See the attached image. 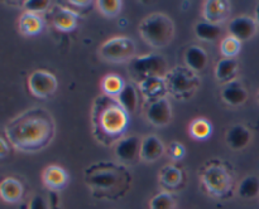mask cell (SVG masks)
I'll use <instances>...</instances> for the list:
<instances>
[{"instance_id": "16", "label": "cell", "mask_w": 259, "mask_h": 209, "mask_svg": "<svg viewBox=\"0 0 259 209\" xmlns=\"http://www.w3.org/2000/svg\"><path fill=\"white\" fill-rule=\"evenodd\" d=\"M138 87L141 91V95L149 102L164 97L167 93V87L163 77L147 78V80L138 83Z\"/></svg>"}, {"instance_id": "32", "label": "cell", "mask_w": 259, "mask_h": 209, "mask_svg": "<svg viewBox=\"0 0 259 209\" xmlns=\"http://www.w3.org/2000/svg\"><path fill=\"white\" fill-rule=\"evenodd\" d=\"M240 48H242V42L232 35L225 37L220 43V52L225 58H234L240 52Z\"/></svg>"}, {"instance_id": "34", "label": "cell", "mask_w": 259, "mask_h": 209, "mask_svg": "<svg viewBox=\"0 0 259 209\" xmlns=\"http://www.w3.org/2000/svg\"><path fill=\"white\" fill-rule=\"evenodd\" d=\"M169 156H171L174 160H181V159H184L185 154H186V150H185V146L182 145L181 143H179V141H174V143H171V145H169Z\"/></svg>"}, {"instance_id": "21", "label": "cell", "mask_w": 259, "mask_h": 209, "mask_svg": "<svg viewBox=\"0 0 259 209\" xmlns=\"http://www.w3.org/2000/svg\"><path fill=\"white\" fill-rule=\"evenodd\" d=\"M238 69H239V64L235 58H223L215 67V77H217L218 82L227 85V83L234 81Z\"/></svg>"}, {"instance_id": "12", "label": "cell", "mask_w": 259, "mask_h": 209, "mask_svg": "<svg viewBox=\"0 0 259 209\" xmlns=\"http://www.w3.org/2000/svg\"><path fill=\"white\" fill-rule=\"evenodd\" d=\"M228 29L232 37L237 38L240 42H245L257 32V22L248 15H240L232 19Z\"/></svg>"}, {"instance_id": "17", "label": "cell", "mask_w": 259, "mask_h": 209, "mask_svg": "<svg viewBox=\"0 0 259 209\" xmlns=\"http://www.w3.org/2000/svg\"><path fill=\"white\" fill-rule=\"evenodd\" d=\"M42 180L48 189L61 190L68 183V174L62 166L48 165L43 171Z\"/></svg>"}, {"instance_id": "29", "label": "cell", "mask_w": 259, "mask_h": 209, "mask_svg": "<svg viewBox=\"0 0 259 209\" xmlns=\"http://www.w3.org/2000/svg\"><path fill=\"white\" fill-rule=\"evenodd\" d=\"M176 196L171 191H161L149 201V209H175Z\"/></svg>"}, {"instance_id": "18", "label": "cell", "mask_w": 259, "mask_h": 209, "mask_svg": "<svg viewBox=\"0 0 259 209\" xmlns=\"http://www.w3.org/2000/svg\"><path fill=\"white\" fill-rule=\"evenodd\" d=\"M220 95H222L223 101L230 106L243 105L248 98V92L244 86L239 81L235 80L224 85Z\"/></svg>"}, {"instance_id": "30", "label": "cell", "mask_w": 259, "mask_h": 209, "mask_svg": "<svg viewBox=\"0 0 259 209\" xmlns=\"http://www.w3.org/2000/svg\"><path fill=\"white\" fill-rule=\"evenodd\" d=\"M212 127L211 123L206 120V118H196L190 125V133L192 137L197 138V140H205L211 133Z\"/></svg>"}, {"instance_id": "11", "label": "cell", "mask_w": 259, "mask_h": 209, "mask_svg": "<svg viewBox=\"0 0 259 209\" xmlns=\"http://www.w3.org/2000/svg\"><path fill=\"white\" fill-rule=\"evenodd\" d=\"M142 146V138L137 135L121 137L115 144V156L123 164H132L139 158Z\"/></svg>"}, {"instance_id": "26", "label": "cell", "mask_w": 259, "mask_h": 209, "mask_svg": "<svg viewBox=\"0 0 259 209\" xmlns=\"http://www.w3.org/2000/svg\"><path fill=\"white\" fill-rule=\"evenodd\" d=\"M223 29L220 25L211 24L209 22H199L195 25V34L199 39L205 42H214L222 35Z\"/></svg>"}, {"instance_id": "9", "label": "cell", "mask_w": 259, "mask_h": 209, "mask_svg": "<svg viewBox=\"0 0 259 209\" xmlns=\"http://www.w3.org/2000/svg\"><path fill=\"white\" fill-rule=\"evenodd\" d=\"M57 78L53 73L45 69L34 71L28 78L30 93L37 98H48L57 90Z\"/></svg>"}, {"instance_id": "15", "label": "cell", "mask_w": 259, "mask_h": 209, "mask_svg": "<svg viewBox=\"0 0 259 209\" xmlns=\"http://www.w3.org/2000/svg\"><path fill=\"white\" fill-rule=\"evenodd\" d=\"M166 146L157 135H147L142 138L141 154L139 158L146 163H154L163 156Z\"/></svg>"}, {"instance_id": "7", "label": "cell", "mask_w": 259, "mask_h": 209, "mask_svg": "<svg viewBox=\"0 0 259 209\" xmlns=\"http://www.w3.org/2000/svg\"><path fill=\"white\" fill-rule=\"evenodd\" d=\"M129 75L137 82L152 77H164L168 72V64L163 55L158 53H149V54L134 57L129 62Z\"/></svg>"}, {"instance_id": "23", "label": "cell", "mask_w": 259, "mask_h": 209, "mask_svg": "<svg viewBox=\"0 0 259 209\" xmlns=\"http://www.w3.org/2000/svg\"><path fill=\"white\" fill-rule=\"evenodd\" d=\"M78 15L70 8H57L53 14V24L61 32H71L77 25Z\"/></svg>"}, {"instance_id": "4", "label": "cell", "mask_w": 259, "mask_h": 209, "mask_svg": "<svg viewBox=\"0 0 259 209\" xmlns=\"http://www.w3.org/2000/svg\"><path fill=\"white\" fill-rule=\"evenodd\" d=\"M139 33L144 42L153 48H166L174 40L175 23L164 13H153L139 24Z\"/></svg>"}, {"instance_id": "10", "label": "cell", "mask_w": 259, "mask_h": 209, "mask_svg": "<svg viewBox=\"0 0 259 209\" xmlns=\"http://www.w3.org/2000/svg\"><path fill=\"white\" fill-rule=\"evenodd\" d=\"M146 117L152 125L157 127L168 125L172 120V106L168 98L164 96L149 102L146 108Z\"/></svg>"}, {"instance_id": "37", "label": "cell", "mask_w": 259, "mask_h": 209, "mask_svg": "<svg viewBox=\"0 0 259 209\" xmlns=\"http://www.w3.org/2000/svg\"><path fill=\"white\" fill-rule=\"evenodd\" d=\"M68 4L76 5L77 8H89L93 4V2H89V0H80V2H77V0H70Z\"/></svg>"}, {"instance_id": "35", "label": "cell", "mask_w": 259, "mask_h": 209, "mask_svg": "<svg viewBox=\"0 0 259 209\" xmlns=\"http://www.w3.org/2000/svg\"><path fill=\"white\" fill-rule=\"evenodd\" d=\"M28 209H50V205H48L45 196L39 195V194H35L30 199L29 204H28Z\"/></svg>"}, {"instance_id": "3", "label": "cell", "mask_w": 259, "mask_h": 209, "mask_svg": "<svg viewBox=\"0 0 259 209\" xmlns=\"http://www.w3.org/2000/svg\"><path fill=\"white\" fill-rule=\"evenodd\" d=\"M85 184L98 198L116 199L126 193L132 184V174L124 164L99 161L83 171Z\"/></svg>"}, {"instance_id": "38", "label": "cell", "mask_w": 259, "mask_h": 209, "mask_svg": "<svg viewBox=\"0 0 259 209\" xmlns=\"http://www.w3.org/2000/svg\"><path fill=\"white\" fill-rule=\"evenodd\" d=\"M255 19H257V23L259 24V4L255 8Z\"/></svg>"}, {"instance_id": "31", "label": "cell", "mask_w": 259, "mask_h": 209, "mask_svg": "<svg viewBox=\"0 0 259 209\" xmlns=\"http://www.w3.org/2000/svg\"><path fill=\"white\" fill-rule=\"evenodd\" d=\"M98 9L104 17L106 18H115L120 13L123 2L120 0H99L96 2Z\"/></svg>"}, {"instance_id": "25", "label": "cell", "mask_w": 259, "mask_h": 209, "mask_svg": "<svg viewBox=\"0 0 259 209\" xmlns=\"http://www.w3.org/2000/svg\"><path fill=\"white\" fill-rule=\"evenodd\" d=\"M116 100L120 102V105L123 106L124 110L132 115L133 112H136L137 107H138V93H137L136 88L131 83H125L123 91L120 92V95L116 97Z\"/></svg>"}, {"instance_id": "2", "label": "cell", "mask_w": 259, "mask_h": 209, "mask_svg": "<svg viewBox=\"0 0 259 209\" xmlns=\"http://www.w3.org/2000/svg\"><path fill=\"white\" fill-rule=\"evenodd\" d=\"M91 125L94 136L101 145H113L128 128L129 113L115 97L100 95L93 103Z\"/></svg>"}, {"instance_id": "27", "label": "cell", "mask_w": 259, "mask_h": 209, "mask_svg": "<svg viewBox=\"0 0 259 209\" xmlns=\"http://www.w3.org/2000/svg\"><path fill=\"white\" fill-rule=\"evenodd\" d=\"M238 194L243 199H253L259 194V179L255 175H248L240 181Z\"/></svg>"}, {"instance_id": "33", "label": "cell", "mask_w": 259, "mask_h": 209, "mask_svg": "<svg viewBox=\"0 0 259 209\" xmlns=\"http://www.w3.org/2000/svg\"><path fill=\"white\" fill-rule=\"evenodd\" d=\"M23 5L27 9V12L39 15L40 13L46 12L50 8L51 2H48V0H27V2L23 3Z\"/></svg>"}, {"instance_id": "1", "label": "cell", "mask_w": 259, "mask_h": 209, "mask_svg": "<svg viewBox=\"0 0 259 209\" xmlns=\"http://www.w3.org/2000/svg\"><path fill=\"white\" fill-rule=\"evenodd\" d=\"M56 133L52 115L40 107L30 108L13 118L5 127L9 143L23 153H37L50 145Z\"/></svg>"}, {"instance_id": "22", "label": "cell", "mask_w": 259, "mask_h": 209, "mask_svg": "<svg viewBox=\"0 0 259 209\" xmlns=\"http://www.w3.org/2000/svg\"><path fill=\"white\" fill-rule=\"evenodd\" d=\"M185 63L194 72H201L207 65V53L199 45H191L185 53Z\"/></svg>"}, {"instance_id": "19", "label": "cell", "mask_w": 259, "mask_h": 209, "mask_svg": "<svg viewBox=\"0 0 259 209\" xmlns=\"http://www.w3.org/2000/svg\"><path fill=\"white\" fill-rule=\"evenodd\" d=\"M225 140H227L228 146L232 150H242L250 143L252 133L247 126L238 123V125H234L228 130Z\"/></svg>"}, {"instance_id": "5", "label": "cell", "mask_w": 259, "mask_h": 209, "mask_svg": "<svg viewBox=\"0 0 259 209\" xmlns=\"http://www.w3.org/2000/svg\"><path fill=\"white\" fill-rule=\"evenodd\" d=\"M200 180L205 190L212 196H227L234 185V175L225 161L212 160L205 164L200 171Z\"/></svg>"}, {"instance_id": "8", "label": "cell", "mask_w": 259, "mask_h": 209, "mask_svg": "<svg viewBox=\"0 0 259 209\" xmlns=\"http://www.w3.org/2000/svg\"><path fill=\"white\" fill-rule=\"evenodd\" d=\"M137 45L132 38L126 35H118L103 43L99 54L106 62L123 63L131 62L136 57Z\"/></svg>"}, {"instance_id": "36", "label": "cell", "mask_w": 259, "mask_h": 209, "mask_svg": "<svg viewBox=\"0 0 259 209\" xmlns=\"http://www.w3.org/2000/svg\"><path fill=\"white\" fill-rule=\"evenodd\" d=\"M10 153V149L9 145H8L7 141L4 140L3 137H0V159L3 158H7Z\"/></svg>"}, {"instance_id": "14", "label": "cell", "mask_w": 259, "mask_h": 209, "mask_svg": "<svg viewBox=\"0 0 259 209\" xmlns=\"http://www.w3.org/2000/svg\"><path fill=\"white\" fill-rule=\"evenodd\" d=\"M230 12V4L225 0H206L202 7V15L205 22L219 25L227 20Z\"/></svg>"}, {"instance_id": "13", "label": "cell", "mask_w": 259, "mask_h": 209, "mask_svg": "<svg viewBox=\"0 0 259 209\" xmlns=\"http://www.w3.org/2000/svg\"><path fill=\"white\" fill-rule=\"evenodd\" d=\"M158 181L166 191H175L181 189L185 184V173L182 169L174 164H167L159 170Z\"/></svg>"}, {"instance_id": "24", "label": "cell", "mask_w": 259, "mask_h": 209, "mask_svg": "<svg viewBox=\"0 0 259 209\" xmlns=\"http://www.w3.org/2000/svg\"><path fill=\"white\" fill-rule=\"evenodd\" d=\"M43 27H45V23L38 14L25 12L19 18V30L25 37H33V35L39 34L43 30Z\"/></svg>"}, {"instance_id": "28", "label": "cell", "mask_w": 259, "mask_h": 209, "mask_svg": "<svg viewBox=\"0 0 259 209\" xmlns=\"http://www.w3.org/2000/svg\"><path fill=\"white\" fill-rule=\"evenodd\" d=\"M101 86H103L104 95L116 98L123 91L125 82L118 75H106L101 81Z\"/></svg>"}, {"instance_id": "6", "label": "cell", "mask_w": 259, "mask_h": 209, "mask_svg": "<svg viewBox=\"0 0 259 209\" xmlns=\"http://www.w3.org/2000/svg\"><path fill=\"white\" fill-rule=\"evenodd\" d=\"M167 93L177 100H190L200 86V78L196 72L186 65H176L164 76Z\"/></svg>"}, {"instance_id": "20", "label": "cell", "mask_w": 259, "mask_h": 209, "mask_svg": "<svg viewBox=\"0 0 259 209\" xmlns=\"http://www.w3.org/2000/svg\"><path fill=\"white\" fill-rule=\"evenodd\" d=\"M23 193L24 188L18 179L9 176L0 183V198L7 203H18L23 198Z\"/></svg>"}, {"instance_id": "39", "label": "cell", "mask_w": 259, "mask_h": 209, "mask_svg": "<svg viewBox=\"0 0 259 209\" xmlns=\"http://www.w3.org/2000/svg\"><path fill=\"white\" fill-rule=\"evenodd\" d=\"M258 100H259V93H258Z\"/></svg>"}]
</instances>
